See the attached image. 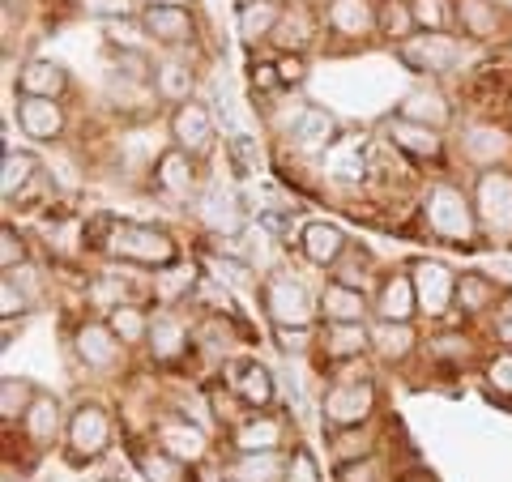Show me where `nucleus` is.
I'll return each mask as SVG.
<instances>
[{"label":"nucleus","instance_id":"1","mask_svg":"<svg viewBox=\"0 0 512 482\" xmlns=\"http://www.w3.org/2000/svg\"><path fill=\"white\" fill-rule=\"evenodd\" d=\"M103 248L128 265H146V269H167L175 265V239L158 227H137V222H111V231L103 239Z\"/></svg>","mask_w":512,"mask_h":482},{"label":"nucleus","instance_id":"2","mask_svg":"<svg viewBox=\"0 0 512 482\" xmlns=\"http://www.w3.org/2000/svg\"><path fill=\"white\" fill-rule=\"evenodd\" d=\"M423 218H427V231L436 239H448V244H474V235H478L474 201L453 184H436L427 192Z\"/></svg>","mask_w":512,"mask_h":482},{"label":"nucleus","instance_id":"3","mask_svg":"<svg viewBox=\"0 0 512 482\" xmlns=\"http://www.w3.org/2000/svg\"><path fill=\"white\" fill-rule=\"evenodd\" d=\"M261 299H265V312L278 329H312V320L320 312L312 291L295 278V273H274V278L265 282Z\"/></svg>","mask_w":512,"mask_h":482},{"label":"nucleus","instance_id":"4","mask_svg":"<svg viewBox=\"0 0 512 482\" xmlns=\"http://www.w3.org/2000/svg\"><path fill=\"white\" fill-rule=\"evenodd\" d=\"M111 436H116V427H111V414L99 406V401H82V406L69 414V431H64V440H69V457L73 461L103 457L111 448Z\"/></svg>","mask_w":512,"mask_h":482},{"label":"nucleus","instance_id":"5","mask_svg":"<svg viewBox=\"0 0 512 482\" xmlns=\"http://www.w3.org/2000/svg\"><path fill=\"white\" fill-rule=\"evenodd\" d=\"M325 423L333 431H342V427H359L372 419V410H376V389H372V380H338L333 389L325 393Z\"/></svg>","mask_w":512,"mask_h":482},{"label":"nucleus","instance_id":"6","mask_svg":"<svg viewBox=\"0 0 512 482\" xmlns=\"http://www.w3.org/2000/svg\"><path fill=\"white\" fill-rule=\"evenodd\" d=\"M410 278H414V295H419V312L431 320L448 316V308L457 303V273L444 261H414Z\"/></svg>","mask_w":512,"mask_h":482},{"label":"nucleus","instance_id":"7","mask_svg":"<svg viewBox=\"0 0 512 482\" xmlns=\"http://www.w3.org/2000/svg\"><path fill=\"white\" fill-rule=\"evenodd\" d=\"M397 56H402L414 73H431V77H440V73H453L457 64H461V43L453 35H414L406 39L402 47H397Z\"/></svg>","mask_w":512,"mask_h":482},{"label":"nucleus","instance_id":"8","mask_svg":"<svg viewBox=\"0 0 512 482\" xmlns=\"http://www.w3.org/2000/svg\"><path fill=\"white\" fill-rule=\"evenodd\" d=\"M171 141H175V150H184L192 158L210 154L214 150V116H210V107L197 103V99L175 107V116H171Z\"/></svg>","mask_w":512,"mask_h":482},{"label":"nucleus","instance_id":"9","mask_svg":"<svg viewBox=\"0 0 512 482\" xmlns=\"http://www.w3.org/2000/svg\"><path fill=\"white\" fill-rule=\"evenodd\" d=\"M474 210H478V222H487L491 231H512V175L508 171L478 175Z\"/></svg>","mask_w":512,"mask_h":482},{"label":"nucleus","instance_id":"10","mask_svg":"<svg viewBox=\"0 0 512 482\" xmlns=\"http://www.w3.org/2000/svg\"><path fill=\"white\" fill-rule=\"evenodd\" d=\"M73 350L90 372H111V367L124 359V342L116 337V329H111L107 320H86L73 337Z\"/></svg>","mask_w":512,"mask_h":482},{"label":"nucleus","instance_id":"11","mask_svg":"<svg viewBox=\"0 0 512 482\" xmlns=\"http://www.w3.org/2000/svg\"><path fill=\"white\" fill-rule=\"evenodd\" d=\"M141 26H146V35L154 43L171 47V52L197 43V22H192V13L180 9V5H146V13H141Z\"/></svg>","mask_w":512,"mask_h":482},{"label":"nucleus","instance_id":"12","mask_svg":"<svg viewBox=\"0 0 512 482\" xmlns=\"http://www.w3.org/2000/svg\"><path fill=\"white\" fill-rule=\"evenodd\" d=\"M154 440L163 453H171L175 461H184V465H201L205 461V431L197 423H188V419H158L154 427Z\"/></svg>","mask_w":512,"mask_h":482},{"label":"nucleus","instance_id":"13","mask_svg":"<svg viewBox=\"0 0 512 482\" xmlns=\"http://www.w3.org/2000/svg\"><path fill=\"white\" fill-rule=\"evenodd\" d=\"M299 248L316 269H338V261L350 252L346 231L338 222H308V227L299 231Z\"/></svg>","mask_w":512,"mask_h":482},{"label":"nucleus","instance_id":"14","mask_svg":"<svg viewBox=\"0 0 512 482\" xmlns=\"http://www.w3.org/2000/svg\"><path fill=\"white\" fill-rule=\"evenodd\" d=\"M227 389L235 393L239 406H269L274 401V376H269V367L265 363H256V359H239L227 367Z\"/></svg>","mask_w":512,"mask_h":482},{"label":"nucleus","instance_id":"15","mask_svg":"<svg viewBox=\"0 0 512 482\" xmlns=\"http://www.w3.org/2000/svg\"><path fill=\"white\" fill-rule=\"evenodd\" d=\"M419 312V295H414V278L410 273H389L376 291L372 316L376 320H393V325H410V316Z\"/></svg>","mask_w":512,"mask_h":482},{"label":"nucleus","instance_id":"16","mask_svg":"<svg viewBox=\"0 0 512 482\" xmlns=\"http://www.w3.org/2000/svg\"><path fill=\"white\" fill-rule=\"evenodd\" d=\"M380 22V5L372 0H329L325 9V26L338 39H367Z\"/></svg>","mask_w":512,"mask_h":482},{"label":"nucleus","instance_id":"17","mask_svg":"<svg viewBox=\"0 0 512 482\" xmlns=\"http://www.w3.org/2000/svg\"><path fill=\"white\" fill-rule=\"evenodd\" d=\"M316 308H320V316H325L329 325H363V320L372 316L367 295L355 291V286H342V282H329L325 291L316 295Z\"/></svg>","mask_w":512,"mask_h":482},{"label":"nucleus","instance_id":"18","mask_svg":"<svg viewBox=\"0 0 512 482\" xmlns=\"http://www.w3.org/2000/svg\"><path fill=\"white\" fill-rule=\"evenodd\" d=\"M18 124L26 137L56 141L64 133V107L56 99H35V94H18Z\"/></svg>","mask_w":512,"mask_h":482},{"label":"nucleus","instance_id":"19","mask_svg":"<svg viewBox=\"0 0 512 482\" xmlns=\"http://www.w3.org/2000/svg\"><path fill=\"white\" fill-rule=\"evenodd\" d=\"M384 137L393 141V150H406L410 158H427V163H436V158L444 154V141L436 128L427 124H414V120H384Z\"/></svg>","mask_w":512,"mask_h":482},{"label":"nucleus","instance_id":"20","mask_svg":"<svg viewBox=\"0 0 512 482\" xmlns=\"http://www.w3.org/2000/svg\"><path fill=\"white\" fill-rule=\"evenodd\" d=\"M154 184L167 192L175 201H188L197 192V158L184 154V150H167L163 158L154 163Z\"/></svg>","mask_w":512,"mask_h":482},{"label":"nucleus","instance_id":"21","mask_svg":"<svg viewBox=\"0 0 512 482\" xmlns=\"http://www.w3.org/2000/svg\"><path fill=\"white\" fill-rule=\"evenodd\" d=\"M22 431L39 448H52L60 440V431H69V423H64V410H60V397L39 393L35 401H30V410H26V419H22Z\"/></svg>","mask_w":512,"mask_h":482},{"label":"nucleus","instance_id":"22","mask_svg":"<svg viewBox=\"0 0 512 482\" xmlns=\"http://www.w3.org/2000/svg\"><path fill=\"white\" fill-rule=\"evenodd\" d=\"M282 436H286V423L274 419V414H252V419H244L231 431L239 453H282Z\"/></svg>","mask_w":512,"mask_h":482},{"label":"nucleus","instance_id":"23","mask_svg":"<svg viewBox=\"0 0 512 482\" xmlns=\"http://www.w3.org/2000/svg\"><path fill=\"white\" fill-rule=\"evenodd\" d=\"M69 90V73L56 60H30L18 73V94H35V99H60Z\"/></svg>","mask_w":512,"mask_h":482},{"label":"nucleus","instance_id":"24","mask_svg":"<svg viewBox=\"0 0 512 482\" xmlns=\"http://www.w3.org/2000/svg\"><path fill=\"white\" fill-rule=\"evenodd\" d=\"M402 120H414V124H427V128H440L453 120V107H448V99L436 90V86H419V90H410L406 99H402V111H397Z\"/></svg>","mask_w":512,"mask_h":482},{"label":"nucleus","instance_id":"25","mask_svg":"<svg viewBox=\"0 0 512 482\" xmlns=\"http://www.w3.org/2000/svg\"><path fill=\"white\" fill-rule=\"evenodd\" d=\"M146 342H150V355L158 363H171V359H180L188 350V329H184V320L175 312H154Z\"/></svg>","mask_w":512,"mask_h":482},{"label":"nucleus","instance_id":"26","mask_svg":"<svg viewBox=\"0 0 512 482\" xmlns=\"http://www.w3.org/2000/svg\"><path fill=\"white\" fill-rule=\"evenodd\" d=\"M201 222H205V227H210L218 239L244 231V210H239L235 192H222V188L205 192V201H201Z\"/></svg>","mask_w":512,"mask_h":482},{"label":"nucleus","instance_id":"27","mask_svg":"<svg viewBox=\"0 0 512 482\" xmlns=\"http://www.w3.org/2000/svg\"><path fill=\"white\" fill-rule=\"evenodd\" d=\"M278 22H282V5H278V0H244V5H239V39H244V43L274 39Z\"/></svg>","mask_w":512,"mask_h":482},{"label":"nucleus","instance_id":"28","mask_svg":"<svg viewBox=\"0 0 512 482\" xmlns=\"http://www.w3.org/2000/svg\"><path fill=\"white\" fill-rule=\"evenodd\" d=\"M39 175H43V163L35 154H26V150H5V175H0V192H5V201L13 197H26V188L30 184H39Z\"/></svg>","mask_w":512,"mask_h":482},{"label":"nucleus","instance_id":"29","mask_svg":"<svg viewBox=\"0 0 512 482\" xmlns=\"http://www.w3.org/2000/svg\"><path fill=\"white\" fill-rule=\"evenodd\" d=\"M414 329L410 325H393V320H376L372 325V350L384 359V363H402L414 355Z\"/></svg>","mask_w":512,"mask_h":482},{"label":"nucleus","instance_id":"30","mask_svg":"<svg viewBox=\"0 0 512 482\" xmlns=\"http://www.w3.org/2000/svg\"><path fill=\"white\" fill-rule=\"evenodd\" d=\"M333 133H338V124H333L325 107H303V116L295 124V146L303 154H320L333 141Z\"/></svg>","mask_w":512,"mask_h":482},{"label":"nucleus","instance_id":"31","mask_svg":"<svg viewBox=\"0 0 512 482\" xmlns=\"http://www.w3.org/2000/svg\"><path fill=\"white\" fill-rule=\"evenodd\" d=\"M291 461L282 453H239L235 461V482H286Z\"/></svg>","mask_w":512,"mask_h":482},{"label":"nucleus","instance_id":"32","mask_svg":"<svg viewBox=\"0 0 512 482\" xmlns=\"http://www.w3.org/2000/svg\"><path fill=\"white\" fill-rule=\"evenodd\" d=\"M154 94L167 103H192V69L184 60H163L154 69Z\"/></svg>","mask_w":512,"mask_h":482},{"label":"nucleus","instance_id":"33","mask_svg":"<svg viewBox=\"0 0 512 482\" xmlns=\"http://www.w3.org/2000/svg\"><path fill=\"white\" fill-rule=\"evenodd\" d=\"M457 18H461V30L470 39H491L500 30V9L495 0H457Z\"/></svg>","mask_w":512,"mask_h":482},{"label":"nucleus","instance_id":"34","mask_svg":"<svg viewBox=\"0 0 512 482\" xmlns=\"http://www.w3.org/2000/svg\"><path fill=\"white\" fill-rule=\"evenodd\" d=\"M137 470L146 482H184V474H192V465L175 461L163 448H137Z\"/></svg>","mask_w":512,"mask_h":482},{"label":"nucleus","instance_id":"35","mask_svg":"<svg viewBox=\"0 0 512 482\" xmlns=\"http://www.w3.org/2000/svg\"><path fill=\"white\" fill-rule=\"evenodd\" d=\"M367 346H372V329L367 325H329V333H325L329 359H355Z\"/></svg>","mask_w":512,"mask_h":482},{"label":"nucleus","instance_id":"36","mask_svg":"<svg viewBox=\"0 0 512 482\" xmlns=\"http://www.w3.org/2000/svg\"><path fill=\"white\" fill-rule=\"evenodd\" d=\"M35 397H39V389L30 380L5 376V380H0V419H5V423H22Z\"/></svg>","mask_w":512,"mask_h":482},{"label":"nucleus","instance_id":"37","mask_svg":"<svg viewBox=\"0 0 512 482\" xmlns=\"http://www.w3.org/2000/svg\"><path fill=\"white\" fill-rule=\"evenodd\" d=\"M107 325L116 329V337L124 346H141L150 337V316L137 308V303H120L116 312H107Z\"/></svg>","mask_w":512,"mask_h":482},{"label":"nucleus","instance_id":"38","mask_svg":"<svg viewBox=\"0 0 512 482\" xmlns=\"http://www.w3.org/2000/svg\"><path fill=\"white\" fill-rule=\"evenodd\" d=\"M410 13L423 35H448V26L457 18L453 0H410Z\"/></svg>","mask_w":512,"mask_h":482},{"label":"nucleus","instance_id":"39","mask_svg":"<svg viewBox=\"0 0 512 482\" xmlns=\"http://www.w3.org/2000/svg\"><path fill=\"white\" fill-rule=\"evenodd\" d=\"M376 30L384 39H414V13H410V0H384L380 5V22H376Z\"/></svg>","mask_w":512,"mask_h":482},{"label":"nucleus","instance_id":"40","mask_svg":"<svg viewBox=\"0 0 512 482\" xmlns=\"http://www.w3.org/2000/svg\"><path fill=\"white\" fill-rule=\"evenodd\" d=\"M495 299V282L483 273H461L457 282V308L461 312H487V303Z\"/></svg>","mask_w":512,"mask_h":482},{"label":"nucleus","instance_id":"41","mask_svg":"<svg viewBox=\"0 0 512 482\" xmlns=\"http://www.w3.org/2000/svg\"><path fill=\"white\" fill-rule=\"evenodd\" d=\"M504 150H508L504 133H495V128H487V124H474L466 133V154L474 158V163H491V158H500Z\"/></svg>","mask_w":512,"mask_h":482},{"label":"nucleus","instance_id":"42","mask_svg":"<svg viewBox=\"0 0 512 482\" xmlns=\"http://www.w3.org/2000/svg\"><path fill=\"white\" fill-rule=\"evenodd\" d=\"M205 265H210L214 282H227V286H252V265H248V261H239V256L210 252V256H205Z\"/></svg>","mask_w":512,"mask_h":482},{"label":"nucleus","instance_id":"43","mask_svg":"<svg viewBox=\"0 0 512 482\" xmlns=\"http://www.w3.org/2000/svg\"><path fill=\"white\" fill-rule=\"evenodd\" d=\"M367 269H372V252H355L350 248L338 269H333V282H342V286H355V291H363V282H367Z\"/></svg>","mask_w":512,"mask_h":482},{"label":"nucleus","instance_id":"44","mask_svg":"<svg viewBox=\"0 0 512 482\" xmlns=\"http://www.w3.org/2000/svg\"><path fill=\"white\" fill-rule=\"evenodd\" d=\"M308 35H312V26L303 13H291V18H282L278 30H274V39L286 47V56H299L303 47H308Z\"/></svg>","mask_w":512,"mask_h":482},{"label":"nucleus","instance_id":"45","mask_svg":"<svg viewBox=\"0 0 512 482\" xmlns=\"http://www.w3.org/2000/svg\"><path fill=\"white\" fill-rule=\"evenodd\" d=\"M82 13L103 22H128L137 13V0H82Z\"/></svg>","mask_w":512,"mask_h":482},{"label":"nucleus","instance_id":"46","mask_svg":"<svg viewBox=\"0 0 512 482\" xmlns=\"http://www.w3.org/2000/svg\"><path fill=\"white\" fill-rule=\"evenodd\" d=\"M192 278H197L192 269H171L167 265V273L154 282V291H158V299H163V303H171V299H180V295L192 291Z\"/></svg>","mask_w":512,"mask_h":482},{"label":"nucleus","instance_id":"47","mask_svg":"<svg viewBox=\"0 0 512 482\" xmlns=\"http://www.w3.org/2000/svg\"><path fill=\"white\" fill-rule=\"evenodd\" d=\"M0 265H5V273L18 269V265H26V239L13 231V227L0 231Z\"/></svg>","mask_w":512,"mask_h":482},{"label":"nucleus","instance_id":"48","mask_svg":"<svg viewBox=\"0 0 512 482\" xmlns=\"http://www.w3.org/2000/svg\"><path fill=\"white\" fill-rule=\"evenodd\" d=\"M120 299H124V282H120V278H116V282L99 278V282L90 286V303H94V308H103V312H116Z\"/></svg>","mask_w":512,"mask_h":482},{"label":"nucleus","instance_id":"49","mask_svg":"<svg viewBox=\"0 0 512 482\" xmlns=\"http://www.w3.org/2000/svg\"><path fill=\"white\" fill-rule=\"evenodd\" d=\"M338 482H380V461L376 457H359L338 465Z\"/></svg>","mask_w":512,"mask_h":482},{"label":"nucleus","instance_id":"50","mask_svg":"<svg viewBox=\"0 0 512 482\" xmlns=\"http://www.w3.org/2000/svg\"><path fill=\"white\" fill-rule=\"evenodd\" d=\"M116 69L128 77V82H146V77L154 73V64H150L146 52H120L116 56Z\"/></svg>","mask_w":512,"mask_h":482},{"label":"nucleus","instance_id":"51","mask_svg":"<svg viewBox=\"0 0 512 482\" xmlns=\"http://www.w3.org/2000/svg\"><path fill=\"white\" fill-rule=\"evenodd\" d=\"M286 482H320V470L308 448H299V453L291 457V470H286Z\"/></svg>","mask_w":512,"mask_h":482},{"label":"nucleus","instance_id":"52","mask_svg":"<svg viewBox=\"0 0 512 482\" xmlns=\"http://www.w3.org/2000/svg\"><path fill=\"white\" fill-rule=\"evenodd\" d=\"M0 308H5V312H0V316H5V320H13V316H22L26 308H30V299L18 291V286H13L9 278L5 282H0Z\"/></svg>","mask_w":512,"mask_h":482},{"label":"nucleus","instance_id":"53","mask_svg":"<svg viewBox=\"0 0 512 482\" xmlns=\"http://www.w3.org/2000/svg\"><path fill=\"white\" fill-rule=\"evenodd\" d=\"M487 380H491L500 393H512V350H504V355H495V359H491Z\"/></svg>","mask_w":512,"mask_h":482},{"label":"nucleus","instance_id":"54","mask_svg":"<svg viewBox=\"0 0 512 482\" xmlns=\"http://www.w3.org/2000/svg\"><path fill=\"white\" fill-rule=\"evenodd\" d=\"M278 77H282V86H299L303 77H308V64H303V56H278Z\"/></svg>","mask_w":512,"mask_h":482},{"label":"nucleus","instance_id":"55","mask_svg":"<svg viewBox=\"0 0 512 482\" xmlns=\"http://www.w3.org/2000/svg\"><path fill=\"white\" fill-rule=\"evenodd\" d=\"M312 342V329H278V346L282 355H303Z\"/></svg>","mask_w":512,"mask_h":482},{"label":"nucleus","instance_id":"56","mask_svg":"<svg viewBox=\"0 0 512 482\" xmlns=\"http://www.w3.org/2000/svg\"><path fill=\"white\" fill-rule=\"evenodd\" d=\"M495 337H500V342H508V346H512V295L504 299V308L495 312Z\"/></svg>","mask_w":512,"mask_h":482},{"label":"nucleus","instance_id":"57","mask_svg":"<svg viewBox=\"0 0 512 482\" xmlns=\"http://www.w3.org/2000/svg\"><path fill=\"white\" fill-rule=\"evenodd\" d=\"M0 482H18V474H13V465H5V474H0Z\"/></svg>","mask_w":512,"mask_h":482},{"label":"nucleus","instance_id":"58","mask_svg":"<svg viewBox=\"0 0 512 482\" xmlns=\"http://www.w3.org/2000/svg\"><path fill=\"white\" fill-rule=\"evenodd\" d=\"M150 5H180L184 9V0H150Z\"/></svg>","mask_w":512,"mask_h":482},{"label":"nucleus","instance_id":"59","mask_svg":"<svg viewBox=\"0 0 512 482\" xmlns=\"http://www.w3.org/2000/svg\"><path fill=\"white\" fill-rule=\"evenodd\" d=\"M495 5H504V9H512V0H495Z\"/></svg>","mask_w":512,"mask_h":482},{"label":"nucleus","instance_id":"60","mask_svg":"<svg viewBox=\"0 0 512 482\" xmlns=\"http://www.w3.org/2000/svg\"><path fill=\"white\" fill-rule=\"evenodd\" d=\"M406 482H427V478H406Z\"/></svg>","mask_w":512,"mask_h":482},{"label":"nucleus","instance_id":"61","mask_svg":"<svg viewBox=\"0 0 512 482\" xmlns=\"http://www.w3.org/2000/svg\"><path fill=\"white\" fill-rule=\"evenodd\" d=\"M231 482H235V478H231Z\"/></svg>","mask_w":512,"mask_h":482}]
</instances>
